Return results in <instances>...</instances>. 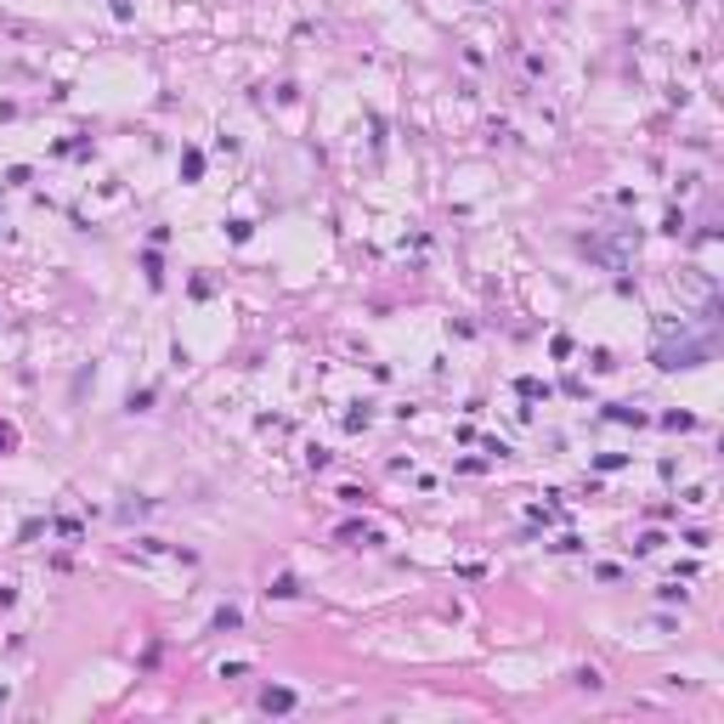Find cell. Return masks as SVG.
Masks as SVG:
<instances>
[{
    "instance_id": "obj_1",
    "label": "cell",
    "mask_w": 724,
    "mask_h": 724,
    "mask_svg": "<svg viewBox=\"0 0 724 724\" xmlns=\"http://www.w3.org/2000/svg\"><path fill=\"white\" fill-rule=\"evenodd\" d=\"M702 357H708V340H690L685 322H679V345H656V362L662 368H696Z\"/></svg>"
},
{
    "instance_id": "obj_3",
    "label": "cell",
    "mask_w": 724,
    "mask_h": 724,
    "mask_svg": "<svg viewBox=\"0 0 724 724\" xmlns=\"http://www.w3.org/2000/svg\"><path fill=\"white\" fill-rule=\"evenodd\" d=\"M0 702H6V690H0Z\"/></svg>"
},
{
    "instance_id": "obj_2",
    "label": "cell",
    "mask_w": 724,
    "mask_h": 724,
    "mask_svg": "<svg viewBox=\"0 0 724 724\" xmlns=\"http://www.w3.org/2000/svg\"><path fill=\"white\" fill-rule=\"evenodd\" d=\"M260 708H266V713H289V708H295V696H289V690H266V696H260Z\"/></svg>"
}]
</instances>
